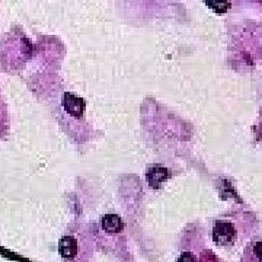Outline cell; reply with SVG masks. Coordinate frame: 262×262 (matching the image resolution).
I'll return each mask as SVG.
<instances>
[{
	"label": "cell",
	"instance_id": "1",
	"mask_svg": "<svg viewBox=\"0 0 262 262\" xmlns=\"http://www.w3.org/2000/svg\"><path fill=\"white\" fill-rule=\"evenodd\" d=\"M213 241L219 246H230L236 241V229L229 222H217L213 229Z\"/></svg>",
	"mask_w": 262,
	"mask_h": 262
},
{
	"label": "cell",
	"instance_id": "2",
	"mask_svg": "<svg viewBox=\"0 0 262 262\" xmlns=\"http://www.w3.org/2000/svg\"><path fill=\"white\" fill-rule=\"evenodd\" d=\"M63 107L66 109V112L72 116L82 118L83 112H85V108H86V104H85V101L82 98L76 97L75 93L66 92L64 97H63Z\"/></svg>",
	"mask_w": 262,
	"mask_h": 262
},
{
	"label": "cell",
	"instance_id": "3",
	"mask_svg": "<svg viewBox=\"0 0 262 262\" xmlns=\"http://www.w3.org/2000/svg\"><path fill=\"white\" fill-rule=\"evenodd\" d=\"M169 176H171L169 169L159 165H153L152 168H149V171L146 174L147 182L152 188H160L169 179Z\"/></svg>",
	"mask_w": 262,
	"mask_h": 262
},
{
	"label": "cell",
	"instance_id": "4",
	"mask_svg": "<svg viewBox=\"0 0 262 262\" xmlns=\"http://www.w3.org/2000/svg\"><path fill=\"white\" fill-rule=\"evenodd\" d=\"M58 252L66 259L75 258L78 255V242H76V239L72 237V236L61 237V241L58 242Z\"/></svg>",
	"mask_w": 262,
	"mask_h": 262
},
{
	"label": "cell",
	"instance_id": "5",
	"mask_svg": "<svg viewBox=\"0 0 262 262\" xmlns=\"http://www.w3.org/2000/svg\"><path fill=\"white\" fill-rule=\"evenodd\" d=\"M102 229L107 233H120L124 229V223L116 214H107L102 219Z\"/></svg>",
	"mask_w": 262,
	"mask_h": 262
},
{
	"label": "cell",
	"instance_id": "6",
	"mask_svg": "<svg viewBox=\"0 0 262 262\" xmlns=\"http://www.w3.org/2000/svg\"><path fill=\"white\" fill-rule=\"evenodd\" d=\"M205 5H207L208 8H211L214 12H217V13H226L227 10L230 9V6H232L230 2H216V0L205 2Z\"/></svg>",
	"mask_w": 262,
	"mask_h": 262
},
{
	"label": "cell",
	"instance_id": "7",
	"mask_svg": "<svg viewBox=\"0 0 262 262\" xmlns=\"http://www.w3.org/2000/svg\"><path fill=\"white\" fill-rule=\"evenodd\" d=\"M0 255L2 256H5V258H8L10 261H15V262H31L27 258H23V256H20L19 253H15V252H10L8 251L6 248H3V246H0Z\"/></svg>",
	"mask_w": 262,
	"mask_h": 262
},
{
	"label": "cell",
	"instance_id": "8",
	"mask_svg": "<svg viewBox=\"0 0 262 262\" xmlns=\"http://www.w3.org/2000/svg\"><path fill=\"white\" fill-rule=\"evenodd\" d=\"M200 262H219V259L211 251H204L200 256Z\"/></svg>",
	"mask_w": 262,
	"mask_h": 262
},
{
	"label": "cell",
	"instance_id": "9",
	"mask_svg": "<svg viewBox=\"0 0 262 262\" xmlns=\"http://www.w3.org/2000/svg\"><path fill=\"white\" fill-rule=\"evenodd\" d=\"M178 262H198V259H197V256H195L194 253L184 252L181 253V256L178 258Z\"/></svg>",
	"mask_w": 262,
	"mask_h": 262
},
{
	"label": "cell",
	"instance_id": "10",
	"mask_svg": "<svg viewBox=\"0 0 262 262\" xmlns=\"http://www.w3.org/2000/svg\"><path fill=\"white\" fill-rule=\"evenodd\" d=\"M253 253L258 258V261L262 262V242H256L253 245Z\"/></svg>",
	"mask_w": 262,
	"mask_h": 262
}]
</instances>
